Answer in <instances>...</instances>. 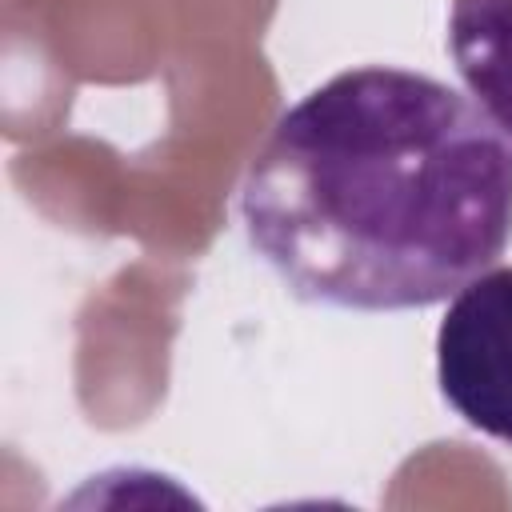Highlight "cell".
Instances as JSON below:
<instances>
[{
	"mask_svg": "<svg viewBox=\"0 0 512 512\" xmlns=\"http://www.w3.org/2000/svg\"><path fill=\"white\" fill-rule=\"evenodd\" d=\"M448 52L468 96L512 144V0H452Z\"/></svg>",
	"mask_w": 512,
	"mask_h": 512,
	"instance_id": "3",
	"label": "cell"
},
{
	"mask_svg": "<svg viewBox=\"0 0 512 512\" xmlns=\"http://www.w3.org/2000/svg\"><path fill=\"white\" fill-rule=\"evenodd\" d=\"M436 384L464 424L512 444V264L452 296L436 328Z\"/></svg>",
	"mask_w": 512,
	"mask_h": 512,
	"instance_id": "2",
	"label": "cell"
},
{
	"mask_svg": "<svg viewBox=\"0 0 512 512\" xmlns=\"http://www.w3.org/2000/svg\"><path fill=\"white\" fill-rule=\"evenodd\" d=\"M240 220L300 300L432 308L512 240V144L436 76L348 68L272 124L248 160Z\"/></svg>",
	"mask_w": 512,
	"mask_h": 512,
	"instance_id": "1",
	"label": "cell"
}]
</instances>
